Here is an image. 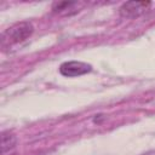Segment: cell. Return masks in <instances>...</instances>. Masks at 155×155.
I'll use <instances>...</instances> for the list:
<instances>
[{
    "label": "cell",
    "instance_id": "obj_1",
    "mask_svg": "<svg viewBox=\"0 0 155 155\" xmlns=\"http://www.w3.org/2000/svg\"><path fill=\"white\" fill-rule=\"evenodd\" d=\"M33 31H34V27L31 23H29V22L16 23L2 33L1 45L2 46H6V45L11 46L15 44L23 42L24 40H27L33 34Z\"/></svg>",
    "mask_w": 155,
    "mask_h": 155
},
{
    "label": "cell",
    "instance_id": "obj_2",
    "mask_svg": "<svg viewBox=\"0 0 155 155\" xmlns=\"http://www.w3.org/2000/svg\"><path fill=\"white\" fill-rule=\"evenodd\" d=\"M150 5V1H127L120 6L119 12L124 18H137L147 12Z\"/></svg>",
    "mask_w": 155,
    "mask_h": 155
},
{
    "label": "cell",
    "instance_id": "obj_5",
    "mask_svg": "<svg viewBox=\"0 0 155 155\" xmlns=\"http://www.w3.org/2000/svg\"><path fill=\"white\" fill-rule=\"evenodd\" d=\"M75 6H78V2H74V1H62V2H56L53 5L52 10L56 13L69 15V13L76 12L75 10H73V7H75Z\"/></svg>",
    "mask_w": 155,
    "mask_h": 155
},
{
    "label": "cell",
    "instance_id": "obj_4",
    "mask_svg": "<svg viewBox=\"0 0 155 155\" xmlns=\"http://www.w3.org/2000/svg\"><path fill=\"white\" fill-rule=\"evenodd\" d=\"M16 145V136L10 131H4L1 133V153L5 154L10 151Z\"/></svg>",
    "mask_w": 155,
    "mask_h": 155
},
{
    "label": "cell",
    "instance_id": "obj_3",
    "mask_svg": "<svg viewBox=\"0 0 155 155\" xmlns=\"http://www.w3.org/2000/svg\"><path fill=\"white\" fill-rule=\"evenodd\" d=\"M91 70H92L91 64H87V63H84V62H79V61L64 62L59 67V73L63 76H67V78H75V76L85 75V74L90 73Z\"/></svg>",
    "mask_w": 155,
    "mask_h": 155
}]
</instances>
